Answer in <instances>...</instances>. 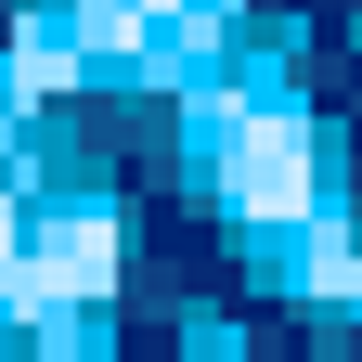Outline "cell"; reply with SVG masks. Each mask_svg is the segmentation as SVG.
I'll list each match as a JSON object with an SVG mask.
<instances>
[{
  "label": "cell",
  "mask_w": 362,
  "mask_h": 362,
  "mask_svg": "<svg viewBox=\"0 0 362 362\" xmlns=\"http://www.w3.org/2000/svg\"><path fill=\"white\" fill-rule=\"evenodd\" d=\"M233 181H246V207H298V194H310V168H298V143H285V129H259Z\"/></svg>",
  "instance_id": "1"
}]
</instances>
